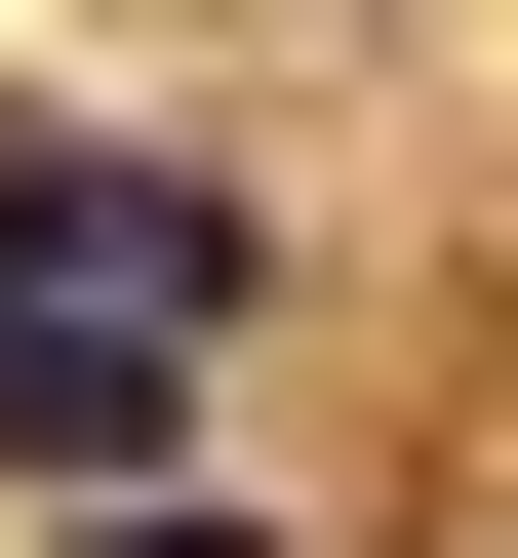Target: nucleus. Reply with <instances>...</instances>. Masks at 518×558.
<instances>
[{"instance_id": "nucleus-1", "label": "nucleus", "mask_w": 518, "mask_h": 558, "mask_svg": "<svg viewBox=\"0 0 518 558\" xmlns=\"http://www.w3.org/2000/svg\"><path fill=\"white\" fill-rule=\"evenodd\" d=\"M240 279V160H0V360H200Z\"/></svg>"}, {"instance_id": "nucleus-2", "label": "nucleus", "mask_w": 518, "mask_h": 558, "mask_svg": "<svg viewBox=\"0 0 518 558\" xmlns=\"http://www.w3.org/2000/svg\"><path fill=\"white\" fill-rule=\"evenodd\" d=\"M81 558H279V519H200V478H120V519H81Z\"/></svg>"}]
</instances>
